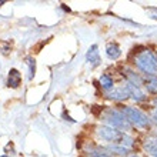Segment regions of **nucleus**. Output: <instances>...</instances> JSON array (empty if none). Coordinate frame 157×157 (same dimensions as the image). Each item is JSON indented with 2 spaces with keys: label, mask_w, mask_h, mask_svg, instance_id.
Listing matches in <instances>:
<instances>
[{
  "label": "nucleus",
  "mask_w": 157,
  "mask_h": 157,
  "mask_svg": "<svg viewBox=\"0 0 157 157\" xmlns=\"http://www.w3.org/2000/svg\"><path fill=\"white\" fill-rule=\"evenodd\" d=\"M97 136L104 141L113 143V144H119V146H124L127 149H132L134 146V139L132 136H128L123 132H119L116 128L110 127V126H100L97 128Z\"/></svg>",
  "instance_id": "1"
},
{
  "label": "nucleus",
  "mask_w": 157,
  "mask_h": 157,
  "mask_svg": "<svg viewBox=\"0 0 157 157\" xmlns=\"http://www.w3.org/2000/svg\"><path fill=\"white\" fill-rule=\"evenodd\" d=\"M134 64L146 76H157V54L150 49L140 50L134 57Z\"/></svg>",
  "instance_id": "2"
},
{
  "label": "nucleus",
  "mask_w": 157,
  "mask_h": 157,
  "mask_svg": "<svg viewBox=\"0 0 157 157\" xmlns=\"http://www.w3.org/2000/svg\"><path fill=\"white\" fill-rule=\"evenodd\" d=\"M104 121L107 123V126L116 128L119 132H130L132 130V124L127 121V119L124 117V114L119 110H113V109H109L106 110V113L103 114Z\"/></svg>",
  "instance_id": "3"
},
{
  "label": "nucleus",
  "mask_w": 157,
  "mask_h": 157,
  "mask_svg": "<svg viewBox=\"0 0 157 157\" xmlns=\"http://www.w3.org/2000/svg\"><path fill=\"white\" fill-rule=\"evenodd\" d=\"M121 113L127 119L128 123L132 124V127H137V128L150 127V119L139 109L132 107V106H126V107L121 109Z\"/></svg>",
  "instance_id": "4"
},
{
  "label": "nucleus",
  "mask_w": 157,
  "mask_h": 157,
  "mask_svg": "<svg viewBox=\"0 0 157 157\" xmlns=\"http://www.w3.org/2000/svg\"><path fill=\"white\" fill-rule=\"evenodd\" d=\"M86 60L91 67H97L100 63H101L100 53H99V46L91 44L90 47H89V50H87V53H86Z\"/></svg>",
  "instance_id": "5"
},
{
  "label": "nucleus",
  "mask_w": 157,
  "mask_h": 157,
  "mask_svg": "<svg viewBox=\"0 0 157 157\" xmlns=\"http://www.w3.org/2000/svg\"><path fill=\"white\" fill-rule=\"evenodd\" d=\"M106 97L110 100H117V101H121V100H126L130 97L128 94V90L126 86H121V87H116V89H112L110 91L106 93Z\"/></svg>",
  "instance_id": "6"
},
{
  "label": "nucleus",
  "mask_w": 157,
  "mask_h": 157,
  "mask_svg": "<svg viewBox=\"0 0 157 157\" xmlns=\"http://www.w3.org/2000/svg\"><path fill=\"white\" fill-rule=\"evenodd\" d=\"M126 87H127V90H128L130 99H133L134 101H144V100L147 99V94L141 90V87L130 84V83H126Z\"/></svg>",
  "instance_id": "7"
},
{
  "label": "nucleus",
  "mask_w": 157,
  "mask_h": 157,
  "mask_svg": "<svg viewBox=\"0 0 157 157\" xmlns=\"http://www.w3.org/2000/svg\"><path fill=\"white\" fill-rule=\"evenodd\" d=\"M123 75L126 77V80H127V83L134 84V86H139V87L143 86V77L139 73H136L134 70H132V69H123Z\"/></svg>",
  "instance_id": "8"
},
{
  "label": "nucleus",
  "mask_w": 157,
  "mask_h": 157,
  "mask_svg": "<svg viewBox=\"0 0 157 157\" xmlns=\"http://www.w3.org/2000/svg\"><path fill=\"white\" fill-rule=\"evenodd\" d=\"M21 83V75L17 69H10L9 70V77H7V86L12 89H17Z\"/></svg>",
  "instance_id": "9"
},
{
  "label": "nucleus",
  "mask_w": 157,
  "mask_h": 157,
  "mask_svg": "<svg viewBox=\"0 0 157 157\" xmlns=\"http://www.w3.org/2000/svg\"><path fill=\"white\" fill-rule=\"evenodd\" d=\"M143 147L151 157H157V136H151L149 139H146Z\"/></svg>",
  "instance_id": "10"
},
{
  "label": "nucleus",
  "mask_w": 157,
  "mask_h": 157,
  "mask_svg": "<svg viewBox=\"0 0 157 157\" xmlns=\"http://www.w3.org/2000/svg\"><path fill=\"white\" fill-rule=\"evenodd\" d=\"M143 86L149 93L157 94V76H146L143 78Z\"/></svg>",
  "instance_id": "11"
},
{
  "label": "nucleus",
  "mask_w": 157,
  "mask_h": 157,
  "mask_svg": "<svg viewBox=\"0 0 157 157\" xmlns=\"http://www.w3.org/2000/svg\"><path fill=\"white\" fill-rule=\"evenodd\" d=\"M106 54H107L109 59L112 60H117V59L121 56V50H120V46L117 43H109L106 46Z\"/></svg>",
  "instance_id": "12"
},
{
  "label": "nucleus",
  "mask_w": 157,
  "mask_h": 157,
  "mask_svg": "<svg viewBox=\"0 0 157 157\" xmlns=\"http://www.w3.org/2000/svg\"><path fill=\"white\" fill-rule=\"evenodd\" d=\"M109 153L112 154H117V156H128V153H132V149H127L124 146H119V144H110L109 147H106Z\"/></svg>",
  "instance_id": "13"
},
{
  "label": "nucleus",
  "mask_w": 157,
  "mask_h": 157,
  "mask_svg": "<svg viewBox=\"0 0 157 157\" xmlns=\"http://www.w3.org/2000/svg\"><path fill=\"white\" fill-rule=\"evenodd\" d=\"M87 157H113L106 149H100V147H89L86 149Z\"/></svg>",
  "instance_id": "14"
},
{
  "label": "nucleus",
  "mask_w": 157,
  "mask_h": 157,
  "mask_svg": "<svg viewBox=\"0 0 157 157\" xmlns=\"http://www.w3.org/2000/svg\"><path fill=\"white\" fill-rule=\"evenodd\" d=\"M100 82V86L103 87L106 91H110L113 89V84H114V82H113V78L110 77L109 75H101L99 78Z\"/></svg>",
  "instance_id": "15"
},
{
  "label": "nucleus",
  "mask_w": 157,
  "mask_h": 157,
  "mask_svg": "<svg viewBox=\"0 0 157 157\" xmlns=\"http://www.w3.org/2000/svg\"><path fill=\"white\" fill-rule=\"evenodd\" d=\"M26 63L29 66V78L32 80L34 77V75H36V62H34L33 57H27L26 59Z\"/></svg>",
  "instance_id": "16"
},
{
  "label": "nucleus",
  "mask_w": 157,
  "mask_h": 157,
  "mask_svg": "<svg viewBox=\"0 0 157 157\" xmlns=\"http://www.w3.org/2000/svg\"><path fill=\"white\" fill-rule=\"evenodd\" d=\"M150 121H153V123L157 126V112H154L153 114H151V119H150Z\"/></svg>",
  "instance_id": "17"
},
{
  "label": "nucleus",
  "mask_w": 157,
  "mask_h": 157,
  "mask_svg": "<svg viewBox=\"0 0 157 157\" xmlns=\"http://www.w3.org/2000/svg\"><path fill=\"white\" fill-rule=\"evenodd\" d=\"M154 106H156V109H157V99L154 100Z\"/></svg>",
  "instance_id": "18"
},
{
  "label": "nucleus",
  "mask_w": 157,
  "mask_h": 157,
  "mask_svg": "<svg viewBox=\"0 0 157 157\" xmlns=\"http://www.w3.org/2000/svg\"><path fill=\"white\" fill-rule=\"evenodd\" d=\"M0 157H9V156H0Z\"/></svg>",
  "instance_id": "19"
}]
</instances>
